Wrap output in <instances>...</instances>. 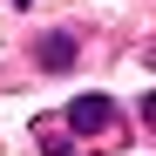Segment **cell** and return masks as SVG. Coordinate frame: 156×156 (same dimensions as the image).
Instances as JSON below:
<instances>
[{"label":"cell","mask_w":156,"mask_h":156,"mask_svg":"<svg viewBox=\"0 0 156 156\" xmlns=\"http://www.w3.org/2000/svg\"><path fill=\"white\" fill-rule=\"evenodd\" d=\"M41 149H48V156H75V143H68V136H55V129H41Z\"/></svg>","instance_id":"cell-3"},{"label":"cell","mask_w":156,"mask_h":156,"mask_svg":"<svg viewBox=\"0 0 156 156\" xmlns=\"http://www.w3.org/2000/svg\"><path fill=\"white\" fill-rule=\"evenodd\" d=\"M34 55H41L48 75H68V68H75V34H41V41H34Z\"/></svg>","instance_id":"cell-2"},{"label":"cell","mask_w":156,"mask_h":156,"mask_svg":"<svg viewBox=\"0 0 156 156\" xmlns=\"http://www.w3.org/2000/svg\"><path fill=\"white\" fill-rule=\"evenodd\" d=\"M109 122H115V102L109 95H75L68 102V129H75V136H102Z\"/></svg>","instance_id":"cell-1"},{"label":"cell","mask_w":156,"mask_h":156,"mask_svg":"<svg viewBox=\"0 0 156 156\" xmlns=\"http://www.w3.org/2000/svg\"><path fill=\"white\" fill-rule=\"evenodd\" d=\"M14 7H27V0H14Z\"/></svg>","instance_id":"cell-4"}]
</instances>
